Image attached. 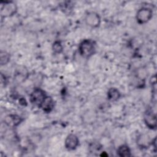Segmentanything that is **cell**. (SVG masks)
Instances as JSON below:
<instances>
[{
    "label": "cell",
    "mask_w": 157,
    "mask_h": 157,
    "mask_svg": "<svg viewBox=\"0 0 157 157\" xmlns=\"http://www.w3.org/2000/svg\"><path fill=\"white\" fill-rule=\"evenodd\" d=\"M97 112L93 109H89L86 110L82 115V120L84 123L86 124H93L98 119Z\"/></svg>",
    "instance_id": "9c48e42d"
},
{
    "label": "cell",
    "mask_w": 157,
    "mask_h": 157,
    "mask_svg": "<svg viewBox=\"0 0 157 157\" xmlns=\"http://www.w3.org/2000/svg\"><path fill=\"white\" fill-rule=\"evenodd\" d=\"M121 97V93L120 91L114 87L110 88L107 93V98L110 101L115 102L118 101Z\"/></svg>",
    "instance_id": "4fadbf2b"
},
{
    "label": "cell",
    "mask_w": 157,
    "mask_h": 157,
    "mask_svg": "<svg viewBox=\"0 0 157 157\" xmlns=\"http://www.w3.org/2000/svg\"><path fill=\"white\" fill-rule=\"evenodd\" d=\"M153 139H151L150 136L145 133H142L139 135L137 137V145L142 148L147 149L152 145Z\"/></svg>",
    "instance_id": "ba28073f"
},
{
    "label": "cell",
    "mask_w": 157,
    "mask_h": 157,
    "mask_svg": "<svg viewBox=\"0 0 157 157\" xmlns=\"http://www.w3.org/2000/svg\"><path fill=\"white\" fill-rule=\"evenodd\" d=\"M79 54L85 58H89L96 52V44L91 39H83L78 45Z\"/></svg>",
    "instance_id": "6da1fadb"
},
{
    "label": "cell",
    "mask_w": 157,
    "mask_h": 157,
    "mask_svg": "<svg viewBox=\"0 0 157 157\" xmlns=\"http://www.w3.org/2000/svg\"><path fill=\"white\" fill-rule=\"evenodd\" d=\"M10 59V55L9 53L6 51L1 50L0 52V64L1 66L6 65Z\"/></svg>",
    "instance_id": "9a60e30c"
},
{
    "label": "cell",
    "mask_w": 157,
    "mask_h": 157,
    "mask_svg": "<svg viewBox=\"0 0 157 157\" xmlns=\"http://www.w3.org/2000/svg\"><path fill=\"white\" fill-rule=\"evenodd\" d=\"M23 121V118L16 114H10L6 116L4 119L5 123L10 127H16Z\"/></svg>",
    "instance_id": "30bf717a"
},
{
    "label": "cell",
    "mask_w": 157,
    "mask_h": 157,
    "mask_svg": "<svg viewBox=\"0 0 157 157\" xmlns=\"http://www.w3.org/2000/svg\"><path fill=\"white\" fill-rule=\"evenodd\" d=\"M52 50L56 54L61 53L63 51V46L59 40H55L52 44Z\"/></svg>",
    "instance_id": "2e32d148"
},
{
    "label": "cell",
    "mask_w": 157,
    "mask_h": 157,
    "mask_svg": "<svg viewBox=\"0 0 157 157\" xmlns=\"http://www.w3.org/2000/svg\"><path fill=\"white\" fill-rule=\"evenodd\" d=\"M79 144V139L74 134H69L64 140V147L69 151L75 150Z\"/></svg>",
    "instance_id": "52a82bcc"
},
{
    "label": "cell",
    "mask_w": 157,
    "mask_h": 157,
    "mask_svg": "<svg viewBox=\"0 0 157 157\" xmlns=\"http://www.w3.org/2000/svg\"><path fill=\"white\" fill-rule=\"evenodd\" d=\"M117 153L120 157H129L131 156V150L128 145L126 144L119 146L117 150Z\"/></svg>",
    "instance_id": "5bb4252c"
},
{
    "label": "cell",
    "mask_w": 157,
    "mask_h": 157,
    "mask_svg": "<svg viewBox=\"0 0 157 157\" xmlns=\"http://www.w3.org/2000/svg\"><path fill=\"white\" fill-rule=\"evenodd\" d=\"M55 107V101L53 99L49 96H47L44 101L40 106V109L45 113H50L53 110Z\"/></svg>",
    "instance_id": "7c38bea8"
},
{
    "label": "cell",
    "mask_w": 157,
    "mask_h": 157,
    "mask_svg": "<svg viewBox=\"0 0 157 157\" xmlns=\"http://www.w3.org/2000/svg\"><path fill=\"white\" fill-rule=\"evenodd\" d=\"M153 17V10L147 7L140 8L136 15L137 22L140 25H143L148 22Z\"/></svg>",
    "instance_id": "3957f363"
},
{
    "label": "cell",
    "mask_w": 157,
    "mask_h": 157,
    "mask_svg": "<svg viewBox=\"0 0 157 157\" xmlns=\"http://www.w3.org/2000/svg\"><path fill=\"white\" fill-rule=\"evenodd\" d=\"M18 7L17 4L12 1H1L0 13L2 18L13 17L17 12Z\"/></svg>",
    "instance_id": "7a4b0ae2"
},
{
    "label": "cell",
    "mask_w": 157,
    "mask_h": 157,
    "mask_svg": "<svg viewBox=\"0 0 157 157\" xmlns=\"http://www.w3.org/2000/svg\"><path fill=\"white\" fill-rule=\"evenodd\" d=\"M47 96L44 90L40 88H36L30 94V102L35 106L40 108Z\"/></svg>",
    "instance_id": "277c9868"
},
{
    "label": "cell",
    "mask_w": 157,
    "mask_h": 157,
    "mask_svg": "<svg viewBox=\"0 0 157 157\" xmlns=\"http://www.w3.org/2000/svg\"><path fill=\"white\" fill-rule=\"evenodd\" d=\"M28 76V72L25 66H20L14 72V80L18 83L23 82Z\"/></svg>",
    "instance_id": "8fae6325"
},
{
    "label": "cell",
    "mask_w": 157,
    "mask_h": 157,
    "mask_svg": "<svg viewBox=\"0 0 157 157\" xmlns=\"http://www.w3.org/2000/svg\"><path fill=\"white\" fill-rule=\"evenodd\" d=\"M144 121L150 129H156L157 120L156 113L151 109H147L144 113Z\"/></svg>",
    "instance_id": "5b68a950"
},
{
    "label": "cell",
    "mask_w": 157,
    "mask_h": 157,
    "mask_svg": "<svg viewBox=\"0 0 157 157\" xmlns=\"http://www.w3.org/2000/svg\"><path fill=\"white\" fill-rule=\"evenodd\" d=\"M85 22L88 26L91 28H97L101 25V18L99 13L96 12L91 11L86 14Z\"/></svg>",
    "instance_id": "8992f818"
}]
</instances>
